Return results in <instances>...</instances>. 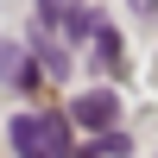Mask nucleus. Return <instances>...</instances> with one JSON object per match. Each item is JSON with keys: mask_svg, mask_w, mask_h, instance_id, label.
I'll return each mask as SVG.
<instances>
[{"mask_svg": "<svg viewBox=\"0 0 158 158\" xmlns=\"http://www.w3.org/2000/svg\"><path fill=\"white\" fill-rule=\"evenodd\" d=\"M95 152H101V158H127L133 146H127V139H120V133L108 127V133H95Z\"/></svg>", "mask_w": 158, "mask_h": 158, "instance_id": "6", "label": "nucleus"}, {"mask_svg": "<svg viewBox=\"0 0 158 158\" xmlns=\"http://www.w3.org/2000/svg\"><path fill=\"white\" fill-rule=\"evenodd\" d=\"M6 133H13V152H19V158H57L51 139H44V114H13Z\"/></svg>", "mask_w": 158, "mask_h": 158, "instance_id": "2", "label": "nucleus"}, {"mask_svg": "<svg viewBox=\"0 0 158 158\" xmlns=\"http://www.w3.org/2000/svg\"><path fill=\"white\" fill-rule=\"evenodd\" d=\"M44 139H51L57 158H70V120H63V114H44Z\"/></svg>", "mask_w": 158, "mask_h": 158, "instance_id": "5", "label": "nucleus"}, {"mask_svg": "<svg viewBox=\"0 0 158 158\" xmlns=\"http://www.w3.org/2000/svg\"><path fill=\"white\" fill-rule=\"evenodd\" d=\"M0 70H6V82H13V89H32V82H38V63L25 57L19 44H0Z\"/></svg>", "mask_w": 158, "mask_h": 158, "instance_id": "3", "label": "nucleus"}, {"mask_svg": "<svg viewBox=\"0 0 158 158\" xmlns=\"http://www.w3.org/2000/svg\"><path fill=\"white\" fill-rule=\"evenodd\" d=\"M76 127H89V133H108L114 120H120V101L108 95V89H89V95H76Z\"/></svg>", "mask_w": 158, "mask_h": 158, "instance_id": "1", "label": "nucleus"}, {"mask_svg": "<svg viewBox=\"0 0 158 158\" xmlns=\"http://www.w3.org/2000/svg\"><path fill=\"white\" fill-rule=\"evenodd\" d=\"M95 57L108 63V70H120V38H114V25H95Z\"/></svg>", "mask_w": 158, "mask_h": 158, "instance_id": "4", "label": "nucleus"}]
</instances>
